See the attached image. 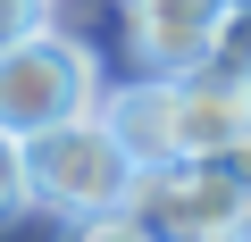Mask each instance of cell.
Instances as JSON below:
<instances>
[{
	"mask_svg": "<svg viewBox=\"0 0 251 242\" xmlns=\"http://www.w3.org/2000/svg\"><path fill=\"white\" fill-rule=\"evenodd\" d=\"M134 159H126V142L100 126V109L92 117H67V126L50 134H25V192L34 209L50 217H109L134 200Z\"/></svg>",
	"mask_w": 251,
	"mask_h": 242,
	"instance_id": "6da1fadb",
	"label": "cell"
},
{
	"mask_svg": "<svg viewBox=\"0 0 251 242\" xmlns=\"http://www.w3.org/2000/svg\"><path fill=\"white\" fill-rule=\"evenodd\" d=\"M92 109H100V67L75 34L34 25L25 42L0 50V126L9 134H50V126L92 117Z\"/></svg>",
	"mask_w": 251,
	"mask_h": 242,
	"instance_id": "7a4b0ae2",
	"label": "cell"
},
{
	"mask_svg": "<svg viewBox=\"0 0 251 242\" xmlns=\"http://www.w3.org/2000/svg\"><path fill=\"white\" fill-rule=\"evenodd\" d=\"M126 209H134L159 242H218V234H234V217L251 200L234 192V176L218 159H168V167L134 176V200Z\"/></svg>",
	"mask_w": 251,
	"mask_h": 242,
	"instance_id": "3957f363",
	"label": "cell"
},
{
	"mask_svg": "<svg viewBox=\"0 0 251 242\" xmlns=\"http://www.w3.org/2000/svg\"><path fill=\"white\" fill-rule=\"evenodd\" d=\"M218 25V0H126V42L143 75H193Z\"/></svg>",
	"mask_w": 251,
	"mask_h": 242,
	"instance_id": "277c9868",
	"label": "cell"
},
{
	"mask_svg": "<svg viewBox=\"0 0 251 242\" xmlns=\"http://www.w3.org/2000/svg\"><path fill=\"white\" fill-rule=\"evenodd\" d=\"M168 84H176V159H218L234 134H251V84H226L209 67Z\"/></svg>",
	"mask_w": 251,
	"mask_h": 242,
	"instance_id": "5b68a950",
	"label": "cell"
},
{
	"mask_svg": "<svg viewBox=\"0 0 251 242\" xmlns=\"http://www.w3.org/2000/svg\"><path fill=\"white\" fill-rule=\"evenodd\" d=\"M100 126L126 142L134 167H168V159H176V84H168V75L109 84V92H100Z\"/></svg>",
	"mask_w": 251,
	"mask_h": 242,
	"instance_id": "8992f818",
	"label": "cell"
},
{
	"mask_svg": "<svg viewBox=\"0 0 251 242\" xmlns=\"http://www.w3.org/2000/svg\"><path fill=\"white\" fill-rule=\"evenodd\" d=\"M201 67H209V75H226V84H251V9H218Z\"/></svg>",
	"mask_w": 251,
	"mask_h": 242,
	"instance_id": "52a82bcc",
	"label": "cell"
},
{
	"mask_svg": "<svg viewBox=\"0 0 251 242\" xmlns=\"http://www.w3.org/2000/svg\"><path fill=\"white\" fill-rule=\"evenodd\" d=\"M17 209H34V192H25V134L0 126V225H9Z\"/></svg>",
	"mask_w": 251,
	"mask_h": 242,
	"instance_id": "ba28073f",
	"label": "cell"
},
{
	"mask_svg": "<svg viewBox=\"0 0 251 242\" xmlns=\"http://www.w3.org/2000/svg\"><path fill=\"white\" fill-rule=\"evenodd\" d=\"M67 242H159V234H151L134 209H109V217H75V234H67Z\"/></svg>",
	"mask_w": 251,
	"mask_h": 242,
	"instance_id": "9c48e42d",
	"label": "cell"
},
{
	"mask_svg": "<svg viewBox=\"0 0 251 242\" xmlns=\"http://www.w3.org/2000/svg\"><path fill=\"white\" fill-rule=\"evenodd\" d=\"M34 25H50V0H0V50L25 42Z\"/></svg>",
	"mask_w": 251,
	"mask_h": 242,
	"instance_id": "30bf717a",
	"label": "cell"
},
{
	"mask_svg": "<svg viewBox=\"0 0 251 242\" xmlns=\"http://www.w3.org/2000/svg\"><path fill=\"white\" fill-rule=\"evenodd\" d=\"M218 167H226V176H234V192L251 200V134H234V142L218 151Z\"/></svg>",
	"mask_w": 251,
	"mask_h": 242,
	"instance_id": "8fae6325",
	"label": "cell"
},
{
	"mask_svg": "<svg viewBox=\"0 0 251 242\" xmlns=\"http://www.w3.org/2000/svg\"><path fill=\"white\" fill-rule=\"evenodd\" d=\"M226 242H251V209H243V217H234V234H226Z\"/></svg>",
	"mask_w": 251,
	"mask_h": 242,
	"instance_id": "7c38bea8",
	"label": "cell"
},
{
	"mask_svg": "<svg viewBox=\"0 0 251 242\" xmlns=\"http://www.w3.org/2000/svg\"><path fill=\"white\" fill-rule=\"evenodd\" d=\"M218 9H251V0H218Z\"/></svg>",
	"mask_w": 251,
	"mask_h": 242,
	"instance_id": "4fadbf2b",
	"label": "cell"
},
{
	"mask_svg": "<svg viewBox=\"0 0 251 242\" xmlns=\"http://www.w3.org/2000/svg\"><path fill=\"white\" fill-rule=\"evenodd\" d=\"M218 242H226V234H218Z\"/></svg>",
	"mask_w": 251,
	"mask_h": 242,
	"instance_id": "5bb4252c",
	"label": "cell"
}]
</instances>
